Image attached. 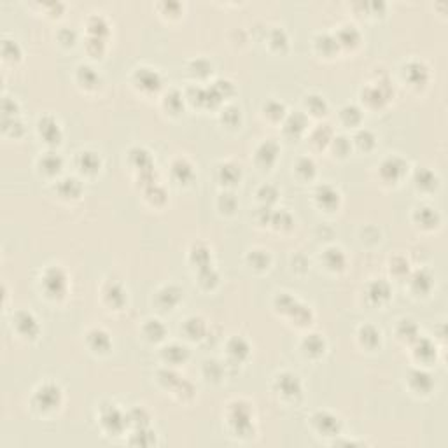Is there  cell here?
Wrapping results in <instances>:
<instances>
[{"instance_id": "6da1fadb", "label": "cell", "mask_w": 448, "mask_h": 448, "mask_svg": "<svg viewBox=\"0 0 448 448\" xmlns=\"http://www.w3.org/2000/svg\"><path fill=\"white\" fill-rule=\"evenodd\" d=\"M44 289L49 296L56 298V296H63L67 291V277L60 268H49L44 273Z\"/></svg>"}, {"instance_id": "7a4b0ae2", "label": "cell", "mask_w": 448, "mask_h": 448, "mask_svg": "<svg viewBox=\"0 0 448 448\" xmlns=\"http://www.w3.org/2000/svg\"><path fill=\"white\" fill-rule=\"evenodd\" d=\"M60 399H61L60 389L56 387V385H53V384L42 385V387L37 390V394H35L37 406H39V408H42V410H53L55 406L60 405Z\"/></svg>"}, {"instance_id": "3957f363", "label": "cell", "mask_w": 448, "mask_h": 448, "mask_svg": "<svg viewBox=\"0 0 448 448\" xmlns=\"http://www.w3.org/2000/svg\"><path fill=\"white\" fill-rule=\"evenodd\" d=\"M16 329L21 333L23 336H27V338H35L37 333H39V326H37V320L32 314L19 312L16 315Z\"/></svg>"}, {"instance_id": "277c9868", "label": "cell", "mask_w": 448, "mask_h": 448, "mask_svg": "<svg viewBox=\"0 0 448 448\" xmlns=\"http://www.w3.org/2000/svg\"><path fill=\"white\" fill-rule=\"evenodd\" d=\"M277 385H278V390H280L284 396L294 397V396H298V394L301 392V385H299L298 376L291 375V373H284V375L278 376L277 378Z\"/></svg>"}, {"instance_id": "5b68a950", "label": "cell", "mask_w": 448, "mask_h": 448, "mask_svg": "<svg viewBox=\"0 0 448 448\" xmlns=\"http://www.w3.org/2000/svg\"><path fill=\"white\" fill-rule=\"evenodd\" d=\"M39 130L40 135L46 138V142L49 144H58L60 142V128H58V123L55 121L53 117H42L39 121Z\"/></svg>"}, {"instance_id": "8992f818", "label": "cell", "mask_w": 448, "mask_h": 448, "mask_svg": "<svg viewBox=\"0 0 448 448\" xmlns=\"http://www.w3.org/2000/svg\"><path fill=\"white\" fill-rule=\"evenodd\" d=\"M382 177L387 180H396L401 177V174L405 172V163L399 158H389L384 161V165L380 167Z\"/></svg>"}, {"instance_id": "52a82bcc", "label": "cell", "mask_w": 448, "mask_h": 448, "mask_svg": "<svg viewBox=\"0 0 448 448\" xmlns=\"http://www.w3.org/2000/svg\"><path fill=\"white\" fill-rule=\"evenodd\" d=\"M315 424L319 426V429L322 431V433H327V434H333L338 431V418L333 417V415L329 413H317L314 417Z\"/></svg>"}, {"instance_id": "ba28073f", "label": "cell", "mask_w": 448, "mask_h": 448, "mask_svg": "<svg viewBox=\"0 0 448 448\" xmlns=\"http://www.w3.org/2000/svg\"><path fill=\"white\" fill-rule=\"evenodd\" d=\"M410 382H412V387L418 392L426 394L433 389V378L424 371H413L412 376H410Z\"/></svg>"}, {"instance_id": "9c48e42d", "label": "cell", "mask_w": 448, "mask_h": 448, "mask_svg": "<svg viewBox=\"0 0 448 448\" xmlns=\"http://www.w3.org/2000/svg\"><path fill=\"white\" fill-rule=\"evenodd\" d=\"M137 79H138V84H140L144 89L159 88V76L154 70H149V68H142L140 72H137Z\"/></svg>"}, {"instance_id": "30bf717a", "label": "cell", "mask_w": 448, "mask_h": 448, "mask_svg": "<svg viewBox=\"0 0 448 448\" xmlns=\"http://www.w3.org/2000/svg\"><path fill=\"white\" fill-rule=\"evenodd\" d=\"M406 77L410 79V83L412 84H424L426 79H427V70L424 65L417 63V61H413V63H410L408 67H406Z\"/></svg>"}, {"instance_id": "8fae6325", "label": "cell", "mask_w": 448, "mask_h": 448, "mask_svg": "<svg viewBox=\"0 0 448 448\" xmlns=\"http://www.w3.org/2000/svg\"><path fill=\"white\" fill-rule=\"evenodd\" d=\"M317 200L326 208H333L338 203V191H335L331 186H320L317 189Z\"/></svg>"}, {"instance_id": "7c38bea8", "label": "cell", "mask_w": 448, "mask_h": 448, "mask_svg": "<svg viewBox=\"0 0 448 448\" xmlns=\"http://www.w3.org/2000/svg\"><path fill=\"white\" fill-rule=\"evenodd\" d=\"M277 153H278V147L275 146L273 142H265L260 147V151H257V161L268 167V165H271V163L275 161Z\"/></svg>"}, {"instance_id": "4fadbf2b", "label": "cell", "mask_w": 448, "mask_h": 448, "mask_svg": "<svg viewBox=\"0 0 448 448\" xmlns=\"http://www.w3.org/2000/svg\"><path fill=\"white\" fill-rule=\"evenodd\" d=\"M180 291L177 289V287H174V286H168V287H165V289L161 291V293H159V303H161L163 306H174V305H177L179 303V299H180Z\"/></svg>"}, {"instance_id": "5bb4252c", "label": "cell", "mask_w": 448, "mask_h": 448, "mask_svg": "<svg viewBox=\"0 0 448 448\" xmlns=\"http://www.w3.org/2000/svg\"><path fill=\"white\" fill-rule=\"evenodd\" d=\"M368 294H369V298H371L373 301L380 303V301H384V299H387V298H389L390 289H389V286H387V284H385V282L378 280V282H373L371 286H369Z\"/></svg>"}, {"instance_id": "9a60e30c", "label": "cell", "mask_w": 448, "mask_h": 448, "mask_svg": "<svg viewBox=\"0 0 448 448\" xmlns=\"http://www.w3.org/2000/svg\"><path fill=\"white\" fill-rule=\"evenodd\" d=\"M77 163H79L81 170L95 172L98 167H100V158H98L95 153H81L79 158H77Z\"/></svg>"}, {"instance_id": "2e32d148", "label": "cell", "mask_w": 448, "mask_h": 448, "mask_svg": "<svg viewBox=\"0 0 448 448\" xmlns=\"http://www.w3.org/2000/svg\"><path fill=\"white\" fill-rule=\"evenodd\" d=\"M88 340H89V345L95 348V350H100L104 352L109 348V336L105 335L104 331L100 329H95L88 335Z\"/></svg>"}, {"instance_id": "e0dca14e", "label": "cell", "mask_w": 448, "mask_h": 448, "mask_svg": "<svg viewBox=\"0 0 448 448\" xmlns=\"http://www.w3.org/2000/svg\"><path fill=\"white\" fill-rule=\"evenodd\" d=\"M60 193L65 198H76L81 193V184L77 179H65L60 184Z\"/></svg>"}, {"instance_id": "ac0fdd59", "label": "cell", "mask_w": 448, "mask_h": 448, "mask_svg": "<svg viewBox=\"0 0 448 448\" xmlns=\"http://www.w3.org/2000/svg\"><path fill=\"white\" fill-rule=\"evenodd\" d=\"M40 167H42L48 174H56V172L61 168V158L60 156H56L55 153H48L42 159H40Z\"/></svg>"}, {"instance_id": "d6986e66", "label": "cell", "mask_w": 448, "mask_h": 448, "mask_svg": "<svg viewBox=\"0 0 448 448\" xmlns=\"http://www.w3.org/2000/svg\"><path fill=\"white\" fill-rule=\"evenodd\" d=\"M144 331L149 336V340H154V342H158V340H161L165 336V327H163V324L159 320H149L146 324V327H144Z\"/></svg>"}, {"instance_id": "ffe728a7", "label": "cell", "mask_w": 448, "mask_h": 448, "mask_svg": "<svg viewBox=\"0 0 448 448\" xmlns=\"http://www.w3.org/2000/svg\"><path fill=\"white\" fill-rule=\"evenodd\" d=\"M326 263L329 268L340 270V268H343V265H345V256L340 249H329V250H326Z\"/></svg>"}, {"instance_id": "44dd1931", "label": "cell", "mask_w": 448, "mask_h": 448, "mask_svg": "<svg viewBox=\"0 0 448 448\" xmlns=\"http://www.w3.org/2000/svg\"><path fill=\"white\" fill-rule=\"evenodd\" d=\"M361 340L366 347H375L380 342V333H378L373 326H364L361 329Z\"/></svg>"}, {"instance_id": "7402d4cb", "label": "cell", "mask_w": 448, "mask_h": 448, "mask_svg": "<svg viewBox=\"0 0 448 448\" xmlns=\"http://www.w3.org/2000/svg\"><path fill=\"white\" fill-rule=\"evenodd\" d=\"M305 348H306L308 354H314V356L322 354V352H324V340L320 338L319 335H310L305 340Z\"/></svg>"}, {"instance_id": "603a6c76", "label": "cell", "mask_w": 448, "mask_h": 448, "mask_svg": "<svg viewBox=\"0 0 448 448\" xmlns=\"http://www.w3.org/2000/svg\"><path fill=\"white\" fill-rule=\"evenodd\" d=\"M165 357L170 363H180L187 357V348L180 347V345H172V347L165 348Z\"/></svg>"}, {"instance_id": "cb8c5ba5", "label": "cell", "mask_w": 448, "mask_h": 448, "mask_svg": "<svg viewBox=\"0 0 448 448\" xmlns=\"http://www.w3.org/2000/svg\"><path fill=\"white\" fill-rule=\"evenodd\" d=\"M306 126V119L303 114H294V116L289 117V121L286 123V130L289 131V133H299V131H303Z\"/></svg>"}, {"instance_id": "d4e9b609", "label": "cell", "mask_w": 448, "mask_h": 448, "mask_svg": "<svg viewBox=\"0 0 448 448\" xmlns=\"http://www.w3.org/2000/svg\"><path fill=\"white\" fill-rule=\"evenodd\" d=\"M219 175L226 184H233L240 179V168H237L235 165H223L219 170Z\"/></svg>"}, {"instance_id": "484cf974", "label": "cell", "mask_w": 448, "mask_h": 448, "mask_svg": "<svg viewBox=\"0 0 448 448\" xmlns=\"http://www.w3.org/2000/svg\"><path fill=\"white\" fill-rule=\"evenodd\" d=\"M417 219H418V223L420 224H424V226H436V223H438V216H436V212L433 210V208H427V207H424V208H418V212H417Z\"/></svg>"}, {"instance_id": "4316f807", "label": "cell", "mask_w": 448, "mask_h": 448, "mask_svg": "<svg viewBox=\"0 0 448 448\" xmlns=\"http://www.w3.org/2000/svg\"><path fill=\"white\" fill-rule=\"evenodd\" d=\"M229 354L231 356H235L237 359H242V357L244 356H247L249 354V347H247V343L244 342V340L242 338H235V340H231V342H229Z\"/></svg>"}, {"instance_id": "83f0119b", "label": "cell", "mask_w": 448, "mask_h": 448, "mask_svg": "<svg viewBox=\"0 0 448 448\" xmlns=\"http://www.w3.org/2000/svg\"><path fill=\"white\" fill-rule=\"evenodd\" d=\"M413 287L417 291H420V293H427V291L431 289V286H433V282H431V277L426 273V271H418L417 275L413 277Z\"/></svg>"}, {"instance_id": "f1b7e54d", "label": "cell", "mask_w": 448, "mask_h": 448, "mask_svg": "<svg viewBox=\"0 0 448 448\" xmlns=\"http://www.w3.org/2000/svg\"><path fill=\"white\" fill-rule=\"evenodd\" d=\"M186 331L191 338H200L205 333V324L201 319H189L186 324Z\"/></svg>"}, {"instance_id": "f546056e", "label": "cell", "mask_w": 448, "mask_h": 448, "mask_svg": "<svg viewBox=\"0 0 448 448\" xmlns=\"http://www.w3.org/2000/svg\"><path fill=\"white\" fill-rule=\"evenodd\" d=\"M417 184L424 189H433L436 186V177L429 170H420L417 172Z\"/></svg>"}, {"instance_id": "4dcf8cb0", "label": "cell", "mask_w": 448, "mask_h": 448, "mask_svg": "<svg viewBox=\"0 0 448 448\" xmlns=\"http://www.w3.org/2000/svg\"><path fill=\"white\" fill-rule=\"evenodd\" d=\"M174 174H175V177L180 180V182H186L187 179L193 177V170H191V167H189L186 161H177V163H175V165H174Z\"/></svg>"}, {"instance_id": "1f68e13d", "label": "cell", "mask_w": 448, "mask_h": 448, "mask_svg": "<svg viewBox=\"0 0 448 448\" xmlns=\"http://www.w3.org/2000/svg\"><path fill=\"white\" fill-rule=\"evenodd\" d=\"M342 117L347 125H356V123L361 119V110L354 105H348L342 110Z\"/></svg>"}, {"instance_id": "d6a6232c", "label": "cell", "mask_w": 448, "mask_h": 448, "mask_svg": "<svg viewBox=\"0 0 448 448\" xmlns=\"http://www.w3.org/2000/svg\"><path fill=\"white\" fill-rule=\"evenodd\" d=\"M250 263H252V266H256V268H265V266H268V254L263 252V250H254L252 254L249 256Z\"/></svg>"}, {"instance_id": "836d02e7", "label": "cell", "mask_w": 448, "mask_h": 448, "mask_svg": "<svg viewBox=\"0 0 448 448\" xmlns=\"http://www.w3.org/2000/svg\"><path fill=\"white\" fill-rule=\"evenodd\" d=\"M102 418H104V424H105V426H109V429H110V431H117V429H116V426H114V424H116V420H123V418H125V417H123V415L119 413L116 408H110L109 412L104 413V417H102Z\"/></svg>"}, {"instance_id": "e575fe53", "label": "cell", "mask_w": 448, "mask_h": 448, "mask_svg": "<svg viewBox=\"0 0 448 448\" xmlns=\"http://www.w3.org/2000/svg\"><path fill=\"white\" fill-rule=\"evenodd\" d=\"M306 105L314 114H320V112L324 114V110H326V102H324L320 97H315V95L314 97H308Z\"/></svg>"}, {"instance_id": "d590c367", "label": "cell", "mask_w": 448, "mask_h": 448, "mask_svg": "<svg viewBox=\"0 0 448 448\" xmlns=\"http://www.w3.org/2000/svg\"><path fill=\"white\" fill-rule=\"evenodd\" d=\"M79 79L81 83H84L86 86H93L95 83H97V74L93 72V68L89 67H81L79 68Z\"/></svg>"}, {"instance_id": "8d00e7d4", "label": "cell", "mask_w": 448, "mask_h": 448, "mask_svg": "<svg viewBox=\"0 0 448 448\" xmlns=\"http://www.w3.org/2000/svg\"><path fill=\"white\" fill-rule=\"evenodd\" d=\"M357 144H359L361 147H364V149H369V147H373V144H375V137L371 135V131L364 130V131H359L356 137Z\"/></svg>"}, {"instance_id": "74e56055", "label": "cell", "mask_w": 448, "mask_h": 448, "mask_svg": "<svg viewBox=\"0 0 448 448\" xmlns=\"http://www.w3.org/2000/svg\"><path fill=\"white\" fill-rule=\"evenodd\" d=\"M265 112L273 119H278L284 116V105L277 104V102H270V104L265 107Z\"/></svg>"}, {"instance_id": "f35d334b", "label": "cell", "mask_w": 448, "mask_h": 448, "mask_svg": "<svg viewBox=\"0 0 448 448\" xmlns=\"http://www.w3.org/2000/svg\"><path fill=\"white\" fill-rule=\"evenodd\" d=\"M314 168H315V165H314V161H312V159H308V158L299 159V163H298V172H299V174L314 175V172H315Z\"/></svg>"}, {"instance_id": "ab89813d", "label": "cell", "mask_w": 448, "mask_h": 448, "mask_svg": "<svg viewBox=\"0 0 448 448\" xmlns=\"http://www.w3.org/2000/svg\"><path fill=\"white\" fill-rule=\"evenodd\" d=\"M221 207H223L226 212H233V210H235V207H237L235 196L228 195V193H226V195H221Z\"/></svg>"}, {"instance_id": "60d3db41", "label": "cell", "mask_w": 448, "mask_h": 448, "mask_svg": "<svg viewBox=\"0 0 448 448\" xmlns=\"http://www.w3.org/2000/svg\"><path fill=\"white\" fill-rule=\"evenodd\" d=\"M117 296H119V298H125V294H123L121 287L116 286V284L109 286V289L105 291V298H107V299H112V305H114V306H116V301H114V299H116Z\"/></svg>"}, {"instance_id": "b9f144b4", "label": "cell", "mask_w": 448, "mask_h": 448, "mask_svg": "<svg viewBox=\"0 0 448 448\" xmlns=\"http://www.w3.org/2000/svg\"><path fill=\"white\" fill-rule=\"evenodd\" d=\"M63 37H67V44H72L74 39H76V34H74V32H70V30H61L60 39H63ZM63 42H65V40H63Z\"/></svg>"}]
</instances>
